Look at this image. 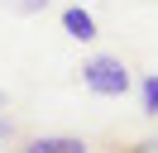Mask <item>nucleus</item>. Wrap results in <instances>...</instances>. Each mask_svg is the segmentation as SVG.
Returning a JSON list of instances; mask_svg holds the SVG:
<instances>
[{"mask_svg":"<svg viewBox=\"0 0 158 153\" xmlns=\"http://www.w3.org/2000/svg\"><path fill=\"white\" fill-rule=\"evenodd\" d=\"M81 86H86L91 96H125L134 81H129V67L120 62V57L96 53V57H86V62H81Z\"/></svg>","mask_w":158,"mask_h":153,"instance_id":"f257e3e1","label":"nucleus"},{"mask_svg":"<svg viewBox=\"0 0 158 153\" xmlns=\"http://www.w3.org/2000/svg\"><path fill=\"white\" fill-rule=\"evenodd\" d=\"M19 153H91L81 139H72V134H39V139H29Z\"/></svg>","mask_w":158,"mask_h":153,"instance_id":"f03ea898","label":"nucleus"},{"mask_svg":"<svg viewBox=\"0 0 158 153\" xmlns=\"http://www.w3.org/2000/svg\"><path fill=\"white\" fill-rule=\"evenodd\" d=\"M62 34L77 38V43H91V38H96V19H91V10L67 5V10H62Z\"/></svg>","mask_w":158,"mask_h":153,"instance_id":"7ed1b4c3","label":"nucleus"},{"mask_svg":"<svg viewBox=\"0 0 158 153\" xmlns=\"http://www.w3.org/2000/svg\"><path fill=\"white\" fill-rule=\"evenodd\" d=\"M139 105H144V115H158V72L139 81Z\"/></svg>","mask_w":158,"mask_h":153,"instance_id":"20e7f679","label":"nucleus"},{"mask_svg":"<svg viewBox=\"0 0 158 153\" xmlns=\"http://www.w3.org/2000/svg\"><path fill=\"white\" fill-rule=\"evenodd\" d=\"M10 10H19V14H39V10H48V0H5Z\"/></svg>","mask_w":158,"mask_h":153,"instance_id":"39448f33","label":"nucleus"},{"mask_svg":"<svg viewBox=\"0 0 158 153\" xmlns=\"http://www.w3.org/2000/svg\"><path fill=\"white\" fill-rule=\"evenodd\" d=\"M125 153H158V139H139V143H129Z\"/></svg>","mask_w":158,"mask_h":153,"instance_id":"423d86ee","label":"nucleus"},{"mask_svg":"<svg viewBox=\"0 0 158 153\" xmlns=\"http://www.w3.org/2000/svg\"><path fill=\"white\" fill-rule=\"evenodd\" d=\"M0 110H5V91H0Z\"/></svg>","mask_w":158,"mask_h":153,"instance_id":"0eeeda50","label":"nucleus"}]
</instances>
